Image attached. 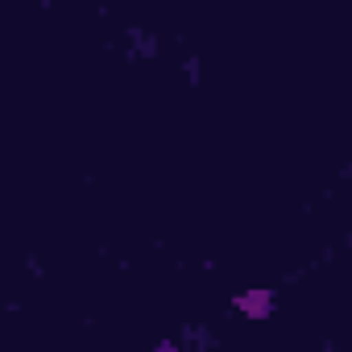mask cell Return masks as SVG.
Returning <instances> with one entry per match:
<instances>
[{
	"label": "cell",
	"instance_id": "6da1fadb",
	"mask_svg": "<svg viewBox=\"0 0 352 352\" xmlns=\"http://www.w3.org/2000/svg\"><path fill=\"white\" fill-rule=\"evenodd\" d=\"M241 311H249V315H265V311H270V294H261V290L245 294V298H241Z\"/></svg>",
	"mask_w": 352,
	"mask_h": 352
}]
</instances>
